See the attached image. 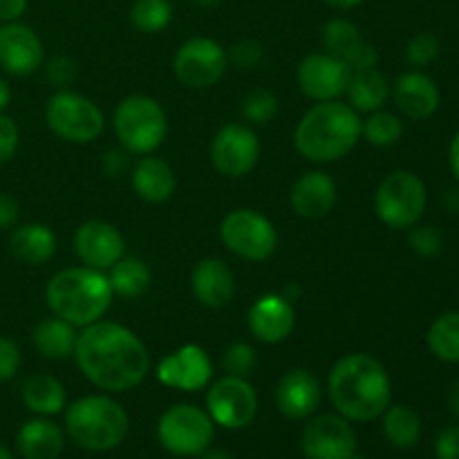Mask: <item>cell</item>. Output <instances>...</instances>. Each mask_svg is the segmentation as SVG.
I'll return each mask as SVG.
<instances>
[{"label":"cell","instance_id":"1","mask_svg":"<svg viewBox=\"0 0 459 459\" xmlns=\"http://www.w3.org/2000/svg\"><path fill=\"white\" fill-rule=\"evenodd\" d=\"M76 366L85 379L108 393H128L146 379L151 354L134 332L119 323L97 321L76 339Z\"/></svg>","mask_w":459,"mask_h":459},{"label":"cell","instance_id":"2","mask_svg":"<svg viewBox=\"0 0 459 459\" xmlns=\"http://www.w3.org/2000/svg\"><path fill=\"white\" fill-rule=\"evenodd\" d=\"M327 393L336 412L348 421H372L384 415L393 399V384L372 354H348L330 370Z\"/></svg>","mask_w":459,"mask_h":459},{"label":"cell","instance_id":"3","mask_svg":"<svg viewBox=\"0 0 459 459\" xmlns=\"http://www.w3.org/2000/svg\"><path fill=\"white\" fill-rule=\"evenodd\" d=\"M361 137V119L350 103L321 101L299 121L294 146L314 164H330L348 155Z\"/></svg>","mask_w":459,"mask_h":459},{"label":"cell","instance_id":"4","mask_svg":"<svg viewBox=\"0 0 459 459\" xmlns=\"http://www.w3.org/2000/svg\"><path fill=\"white\" fill-rule=\"evenodd\" d=\"M110 281L92 267H72L54 273L45 290V300L54 316L74 327H88L101 321L112 303Z\"/></svg>","mask_w":459,"mask_h":459},{"label":"cell","instance_id":"5","mask_svg":"<svg viewBox=\"0 0 459 459\" xmlns=\"http://www.w3.org/2000/svg\"><path fill=\"white\" fill-rule=\"evenodd\" d=\"M128 412L115 399L103 394L76 399L65 412V430L76 446L106 453L119 446L128 435Z\"/></svg>","mask_w":459,"mask_h":459},{"label":"cell","instance_id":"6","mask_svg":"<svg viewBox=\"0 0 459 459\" xmlns=\"http://www.w3.org/2000/svg\"><path fill=\"white\" fill-rule=\"evenodd\" d=\"M112 124L121 146L134 155H151L157 151L169 130L164 108L146 94L126 97L117 106Z\"/></svg>","mask_w":459,"mask_h":459},{"label":"cell","instance_id":"7","mask_svg":"<svg viewBox=\"0 0 459 459\" xmlns=\"http://www.w3.org/2000/svg\"><path fill=\"white\" fill-rule=\"evenodd\" d=\"M161 446L178 457L202 455L215 437V421L202 408L191 403L170 406L157 424Z\"/></svg>","mask_w":459,"mask_h":459},{"label":"cell","instance_id":"8","mask_svg":"<svg viewBox=\"0 0 459 459\" xmlns=\"http://www.w3.org/2000/svg\"><path fill=\"white\" fill-rule=\"evenodd\" d=\"M375 211L390 229H412L426 211V186L411 170L385 175L375 195Z\"/></svg>","mask_w":459,"mask_h":459},{"label":"cell","instance_id":"9","mask_svg":"<svg viewBox=\"0 0 459 459\" xmlns=\"http://www.w3.org/2000/svg\"><path fill=\"white\" fill-rule=\"evenodd\" d=\"M45 121L56 137L72 143H90L103 133V112L92 99L61 90L45 108Z\"/></svg>","mask_w":459,"mask_h":459},{"label":"cell","instance_id":"10","mask_svg":"<svg viewBox=\"0 0 459 459\" xmlns=\"http://www.w3.org/2000/svg\"><path fill=\"white\" fill-rule=\"evenodd\" d=\"M220 238L231 254L251 263H263L278 247L273 224L254 209L231 211L220 224Z\"/></svg>","mask_w":459,"mask_h":459},{"label":"cell","instance_id":"11","mask_svg":"<svg viewBox=\"0 0 459 459\" xmlns=\"http://www.w3.org/2000/svg\"><path fill=\"white\" fill-rule=\"evenodd\" d=\"M229 65V56L222 45L213 39H197L186 40L179 45L173 56V72L178 81L186 88H211L224 76Z\"/></svg>","mask_w":459,"mask_h":459},{"label":"cell","instance_id":"12","mask_svg":"<svg viewBox=\"0 0 459 459\" xmlns=\"http://www.w3.org/2000/svg\"><path fill=\"white\" fill-rule=\"evenodd\" d=\"M206 408H209L211 420L218 426L240 430L254 421L258 412V397L249 381L227 375L211 385L206 394Z\"/></svg>","mask_w":459,"mask_h":459},{"label":"cell","instance_id":"13","mask_svg":"<svg viewBox=\"0 0 459 459\" xmlns=\"http://www.w3.org/2000/svg\"><path fill=\"white\" fill-rule=\"evenodd\" d=\"M307 459H348L357 453V433L341 415H318L307 421L300 435Z\"/></svg>","mask_w":459,"mask_h":459},{"label":"cell","instance_id":"14","mask_svg":"<svg viewBox=\"0 0 459 459\" xmlns=\"http://www.w3.org/2000/svg\"><path fill=\"white\" fill-rule=\"evenodd\" d=\"M260 157L258 134L242 124H229L215 134L211 143V160L218 173L227 178H242L255 166Z\"/></svg>","mask_w":459,"mask_h":459},{"label":"cell","instance_id":"15","mask_svg":"<svg viewBox=\"0 0 459 459\" xmlns=\"http://www.w3.org/2000/svg\"><path fill=\"white\" fill-rule=\"evenodd\" d=\"M350 74L352 70L348 67V63L327 52L309 54L299 63V70H296L299 88L303 90L305 97L318 103L334 101L341 94H345Z\"/></svg>","mask_w":459,"mask_h":459},{"label":"cell","instance_id":"16","mask_svg":"<svg viewBox=\"0 0 459 459\" xmlns=\"http://www.w3.org/2000/svg\"><path fill=\"white\" fill-rule=\"evenodd\" d=\"M213 377L211 359L200 345H184L178 352L169 354L157 366V379L164 385L184 393H195L209 385Z\"/></svg>","mask_w":459,"mask_h":459},{"label":"cell","instance_id":"17","mask_svg":"<svg viewBox=\"0 0 459 459\" xmlns=\"http://www.w3.org/2000/svg\"><path fill=\"white\" fill-rule=\"evenodd\" d=\"M43 43L31 27L7 22L0 27V67L13 76H27L43 65Z\"/></svg>","mask_w":459,"mask_h":459},{"label":"cell","instance_id":"18","mask_svg":"<svg viewBox=\"0 0 459 459\" xmlns=\"http://www.w3.org/2000/svg\"><path fill=\"white\" fill-rule=\"evenodd\" d=\"M74 249L85 267L103 272L124 258V236L119 229L101 220H90L76 229Z\"/></svg>","mask_w":459,"mask_h":459},{"label":"cell","instance_id":"19","mask_svg":"<svg viewBox=\"0 0 459 459\" xmlns=\"http://www.w3.org/2000/svg\"><path fill=\"white\" fill-rule=\"evenodd\" d=\"M249 332L258 341L269 345L282 343L294 332L296 312L285 296L267 294L260 296L247 314Z\"/></svg>","mask_w":459,"mask_h":459},{"label":"cell","instance_id":"20","mask_svg":"<svg viewBox=\"0 0 459 459\" xmlns=\"http://www.w3.org/2000/svg\"><path fill=\"white\" fill-rule=\"evenodd\" d=\"M321 403V384L309 370L296 368L281 377L276 385V406L290 420H307Z\"/></svg>","mask_w":459,"mask_h":459},{"label":"cell","instance_id":"21","mask_svg":"<svg viewBox=\"0 0 459 459\" xmlns=\"http://www.w3.org/2000/svg\"><path fill=\"white\" fill-rule=\"evenodd\" d=\"M393 99L408 119H429L442 103L437 83L424 72H406L393 85Z\"/></svg>","mask_w":459,"mask_h":459},{"label":"cell","instance_id":"22","mask_svg":"<svg viewBox=\"0 0 459 459\" xmlns=\"http://www.w3.org/2000/svg\"><path fill=\"white\" fill-rule=\"evenodd\" d=\"M191 290L204 307L220 309L236 294V278L229 264L220 258H204L191 273Z\"/></svg>","mask_w":459,"mask_h":459},{"label":"cell","instance_id":"23","mask_svg":"<svg viewBox=\"0 0 459 459\" xmlns=\"http://www.w3.org/2000/svg\"><path fill=\"white\" fill-rule=\"evenodd\" d=\"M336 182L327 173L309 170L303 178L296 179L291 188V206L300 218L318 220L325 218L336 204Z\"/></svg>","mask_w":459,"mask_h":459},{"label":"cell","instance_id":"24","mask_svg":"<svg viewBox=\"0 0 459 459\" xmlns=\"http://www.w3.org/2000/svg\"><path fill=\"white\" fill-rule=\"evenodd\" d=\"M175 170L160 157H143L133 170V188L142 200L151 204L166 202L175 193Z\"/></svg>","mask_w":459,"mask_h":459},{"label":"cell","instance_id":"25","mask_svg":"<svg viewBox=\"0 0 459 459\" xmlns=\"http://www.w3.org/2000/svg\"><path fill=\"white\" fill-rule=\"evenodd\" d=\"M16 446L25 459H58L65 446V435L54 421L31 420L18 430Z\"/></svg>","mask_w":459,"mask_h":459},{"label":"cell","instance_id":"26","mask_svg":"<svg viewBox=\"0 0 459 459\" xmlns=\"http://www.w3.org/2000/svg\"><path fill=\"white\" fill-rule=\"evenodd\" d=\"M345 94L350 99V106L357 112H375L381 110L388 101L390 83L377 65L363 67V70H352Z\"/></svg>","mask_w":459,"mask_h":459},{"label":"cell","instance_id":"27","mask_svg":"<svg viewBox=\"0 0 459 459\" xmlns=\"http://www.w3.org/2000/svg\"><path fill=\"white\" fill-rule=\"evenodd\" d=\"M12 254L27 264H43L56 254V236L48 224L31 222L13 229L9 238Z\"/></svg>","mask_w":459,"mask_h":459},{"label":"cell","instance_id":"28","mask_svg":"<svg viewBox=\"0 0 459 459\" xmlns=\"http://www.w3.org/2000/svg\"><path fill=\"white\" fill-rule=\"evenodd\" d=\"M22 402L36 415H58L65 408L67 393L61 381L52 375H34L22 385Z\"/></svg>","mask_w":459,"mask_h":459},{"label":"cell","instance_id":"29","mask_svg":"<svg viewBox=\"0 0 459 459\" xmlns=\"http://www.w3.org/2000/svg\"><path fill=\"white\" fill-rule=\"evenodd\" d=\"M76 339H79V334L74 332V325H70V323L58 316L45 318L34 330L36 350L45 359H52V361H61V359L74 354Z\"/></svg>","mask_w":459,"mask_h":459},{"label":"cell","instance_id":"30","mask_svg":"<svg viewBox=\"0 0 459 459\" xmlns=\"http://www.w3.org/2000/svg\"><path fill=\"white\" fill-rule=\"evenodd\" d=\"M384 435L394 448H412L421 439V417L408 406H388L384 412Z\"/></svg>","mask_w":459,"mask_h":459},{"label":"cell","instance_id":"31","mask_svg":"<svg viewBox=\"0 0 459 459\" xmlns=\"http://www.w3.org/2000/svg\"><path fill=\"white\" fill-rule=\"evenodd\" d=\"M429 350L444 363H459V312H444L430 323Z\"/></svg>","mask_w":459,"mask_h":459},{"label":"cell","instance_id":"32","mask_svg":"<svg viewBox=\"0 0 459 459\" xmlns=\"http://www.w3.org/2000/svg\"><path fill=\"white\" fill-rule=\"evenodd\" d=\"M112 291L124 299H134L142 296L151 287V269L139 258H121L110 267Z\"/></svg>","mask_w":459,"mask_h":459},{"label":"cell","instance_id":"33","mask_svg":"<svg viewBox=\"0 0 459 459\" xmlns=\"http://www.w3.org/2000/svg\"><path fill=\"white\" fill-rule=\"evenodd\" d=\"M363 36L354 22L345 21V18H334L323 27V45H325L327 54L341 58L348 63L359 49L363 48Z\"/></svg>","mask_w":459,"mask_h":459},{"label":"cell","instance_id":"34","mask_svg":"<svg viewBox=\"0 0 459 459\" xmlns=\"http://www.w3.org/2000/svg\"><path fill=\"white\" fill-rule=\"evenodd\" d=\"M361 134L372 143V146L388 148L402 139L403 124L397 115L385 110L370 112L366 121H361Z\"/></svg>","mask_w":459,"mask_h":459},{"label":"cell","instance_id":"35","mask_svg":"<svg viewBox=\"0 0 459 459\" xmlns=\"http://www.w3.org/2000/svg\"><path fill=\"white\" fill-rule=\"evenodd\" d=\"M173 18L170 0H134L130 7V21L139 31L155 34L161 31Z\"/></svg>","mask_w":459,"mask_h":459},{"label":"cell","instance_id":"36","mask_svg":"<svg viewBox=\"0 0 459 459\" xmlns=\"http://www.w3.org/2000/svg\"><path fill=\"white\" fill-rule=\"evenodd\" d=\"M240 115L245 117L249 124H269L273 117L278 115V99L272 90L267 88H255L242 99Z\"/></svg>","mask_w":459,"mask_h":459},{"label":"cell","instance_id":"37","mask_svg":"<svg viewBox=\"0 0 459 459\" xmlns=\"http://www.w3.org/2000/svg\"><path fill=\"white\" fill-rule=\"evenodd\" d=\"M255 366H258V357H255V350L251 345L233 343L224 350L222 368L227 370V375L247 379L249 375H254Z\"/></svg>","mask_w":459,"mask_h":459},{"label":"cell","instance_id":"38","mask_svg":"<svg viewBox=\"0 0 459 459\" xmlns=\"http://www.w3.org/2000/svg\"><path fill=\"white\" fill-rule=\"evenodd\" d=\"M406 56L417 67L430 65L439 56V40L433 34H429V31H420V34H415L408 40Z\"/></svg>","mask_w":459,"mask_h":459},{"label":"cell","instance_id":"39","mask_svg":"<svg viewBox=\"0 0 459 459\" xmlns=\"http://www.w3.org/2000/svg\"><path fill=\"white\" fill-rule=\"evenodd\" d=\"M411 247L421 258H435L444 249V236L435 227H415L411 231Z\"/></svg>","mask_w":459,"mask_h":459},{"label":"cell","instance_id":"40","mask_svg":"<svg viewBox=\"0 0 459 459\" xmlns=\"http://www.w3.org/2000/svg\"><path fill=\"white\" fill-rule=\"evenodd\" d=\"M229 63H233L240 70H254L255 65H260V61L264 58V48L254 39H242L229 49Z\"/></svg>","mask_w":459,"mask_h":459},{"label":"cell","instance_id":"41","mask_svg":"<svg viewBox=\"0 0 459 459\" xmlns=\"http://www.w3.org/2000/svg\"><path fill=\"white\" fill-rule=\"evenodd\" d=\"M45 72H48V79L61 90L70 88V85L76 81V74H79V72H76V63L72 61L70 56H61V54L49 58Z\"/></svg>","mask_w":459,"mask_h":459},{"label":"cell","instance_id":"42","mask_svg":"<svg viewBox=\"0 0 459 459\" xmlns=\"http://www.w3.org/2000/svg\"><path fill=\"white\" fill-rule=\"evenodd\" d=\"M18 142H21V134H18L16 121L0 112V164L16 155Z\"/></svg>","mask_w":459,"mask_h":459},{"label":"cell","instance_id":"43","mask_svg":"<svg viewBox=\"0 0 459 459\" xmlns=\"http://www.w3.org/2000/svg\"><path fill=\"white\" fill-rule=\"evenodd\" d=\"M21 368V350L7 336H0V381H9L16 377Z\"/></svg>","mask_w":459,"mask_h":459},{"label":"cell","instance_id":"44","mask_svg":"<svg viewBox=\"0 0 459 459\" xmlns=\"http://www.w3.org/2000/svg\"><path fill=\"white\" fill-rule=\"evenodd\" d=\"M435 457L459 459V426H448L437 435L435 442Z\"/></svg>","mask_w":459,"mask_h":459},{"label":"cell","instance_id":"45","mask_svg":"<svg viewBox=\"0 0 459 459\" xmlns=\"http://www.w3.org/2000/svg\"><path fill=\"white\" fill-rule=\"evenodd\" d=\"M101 169L108 178H119V175H124L126 170H128V155H126L124 151L112 148V151H108L106 155H103Z\"/></svg>","mask_w":459,"mask_h":459},{"label":"cell","instance_id":"46","mask_svg":"<svg viewBox=\"0 0 459 459\" xmlns=\"http://www.w3.org/2000/svg\"><path fill=\"white\" fill-rule=\"evenodd\" d=\"M377 63H379V54H377V49L372 48V45L363 43V48L348 61V67L350 70H363V67H375Z\"/></svg>","mask_w":459,"mask_h":459},{"label":"cell","instance_id":"47","mask_svg":"<svg viewBox=\"0 0 459 459\" xmlns=\"http://www.w3.org/2000/svg\"><path fill=\"white\" fill-rule=\"evenodd\" d=\"M18 220V202L12 195L0 193V229L13 227Z\"/></svg>","mask_w":459,"mask_h":459},{"label":"cell","instance_id":"48","mask_svg":"<svg viewBox=\"0 0 459 459\" xmlns=\"http://www.w3.org/2000/svg\"><path fill=\"white\" fill-rule=\"evenodd\" d=\"M27 0H0V21L12 22L25 13Z\"/></svg>","mask_w":459,"mask_h":459},{"label":"cell","instance_id":"49","mask_svg":"<svg viewBox=\"0 0 459 459\" xmlns=\"http://www.w3.org/2000/svg\"><path fill=\"white\" fill-rule=\"evenodd\" d=\"M448 164H451L453 175H455L459 182V133L453 137L451 148H448Z\"/></svg>","mask_w":459,"mask_h":459},{"label":"cell","instance_id":"50","mask_svg":"<svg viewBox=\"0 0 459 459\" xmlns=\"http://www.w3.org/2000/svg\"><path fill=\"white\" fill-rule=\"evenodd\" d=\"M444 206H446L448 213H459V188L444 193Z\"/></svg>","mask_w":459,"mask_h":459},{"label":"cell","instance_id":"51","mask_svg":"<svg viewBox=\"0 0 459 459\" xmlns=\"http://www.w3.org/2000/svg\"><path fill=\"white\" fill-rule=\"evenodd\" d=\"M446 403H448V411H451L459 420V381H455V384L451 385V390H448Z\"/></svg>","mask_w":459,"mask_h":459},{"label":"cell","instance_id":"52","mask_svg":"<svg viewBox=\"0 0 459 459\" xmlns=\"http://www.w3.org/2000/svg\"><path fill=\"white\" fill-rule=\"evenodd\" d=\"M9 101H12V88H9L7 81L0 76V112L9 106Z\"/></svg>","mask_w":459,"mask_h":459},{"label":"cell","instance_id":"53","mask_svg":"<svg viewBox=\"0 0 459 459\" xmlns=\"http://www.w3.org/2000/svg\"><path fill=\"white\" fill-rule=\"evenodd\" d=\"M200 459H231V455L227 451H220V448H206Z\"/></svg>","mask_w":459,"mask_h":459},{"label":"cell","instance_id":"54","mask_svg":"<svg viewBox=\"0 0 459 459\" xmlns=\"http://www.w3.org/2000/svg\"><path fill=\"white\" fill-rule=\"evenodd\" d=\"M327 4H332V7L336 9H352L357 7V4H361L363 0H325Z\"/></svg>","mask_w":459,"mask_h":459},{"label":"cell","instance_id":"55","mask_svg":"<svg viewBox=\"0 0 459 459\" xmlns=\"http://www.w3.org/2000/svg\"><path fill=\"white\" fill-rule=\"evenodd\" d=\"M195 4H200V7H215V4H220L222 0H193Z\"/></svg>","mask_w":459,"mask_h":459},{"label":"cell","instance_id":"56","mask_svg":"<svg viewBox=\"0 0 459 459\" xmlns=\"http://www.w3.org/2000/svg\"><path fill=\"white\" fill-rule=\"evenodd\" d=\"M0 459H13L12 451L7 446H3V444H0Z\"/></svg>","mask_w":459,"mask_h":459},{"label":"cell","instance_id":"57","mask_svg":"<svg viewBox=\"0 0 459 459\" xmlns=\"http://www.w3.org/2000/svg\"><path fill=\"white\" fill-rule=\"evenodd\" d=\"M348 459H366V457H361V455H357V453H354V455H350Z\"/></svg>","mask_w":459,"mask_h":459}]
</instances>
